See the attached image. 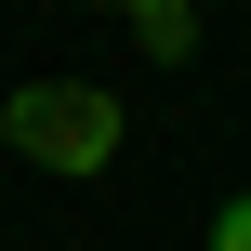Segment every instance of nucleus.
Here are the masks:
<instances>
[{"instance_id": "1", "label": "nucleus", "mask_w": 251, "mask_h": 251, "mask_svg": "<svg viewBox=\"0 0 251 251\" xmlns=\"http://www.w3.org/2000/svg\"><path fill=\"white\" fill-rule=\"evenodd\" d=\"M0 132H13L40 172H66V185H79V172H106V159H119V93H93V79H26V93L0 106Z\"/></svg>"}, {"instance_id": "2", "label": "nucleus", "mask_w": 251, "mask_h": 251, "mask_svg": "<svg viewBox=\"0 0 251 251\" xmlns=\"http://www.w3.org/2000/svg\"><path fill=\"white\" fill-rule=\"evenodd\" d=\"M212 251H251V199H225V212H212Z\"/></svg>"}]
</instances>
